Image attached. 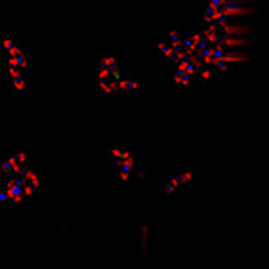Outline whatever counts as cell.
Listing matches in <instances>:
<instances>
[{"label":"cell","instance_id":"obj_1","mask_svg":"<svg viewBox=\"0 0 269 269\" xmlns=\"http://www.w3.org/2000/svg\"><path fill=\"white\" fill-rule=\"evenodd\" d=\"M107 155L115 162L116 166V178L120 183H128L132 176H134V168H135V157L132 151L128 149H116V147H111L107 151Z\"/></svg>","mask_w":269,"mask_h":269},{"label":"cell","instance_id":"obj_2","mask_svg":"<svg viewBox=\"0 0 269 269\" xmlns=\"http://www.w3.org/2000/svg\"><path fill=\"white\" fill-rule=\"evenodd\" d=\"M2 52H4V67H16L21 73L29 71V59L14 38L10 37L2 38Z\"/></svg>","mask_w":269,"mask_h":269},{"label":"cell","instance_id":"obj_3","mask_svg":"<svg viewBox=\"0 0 269 269\" xmlns=\"http://www.w3.org/2000/svg\"><path fill=\"white\" fill-rule=\"evenodd\" d=\"M197 174H199V172H197L195 168H185V170L176 172L174 176H170V178L166 179V183H164V195L170 197V195L179 193L181 189L189 187V185L197 179Z\"/></svg>","mask_w":269,"mask_h":269},{"label":"cell","instance_id":"obj_4","mask_svg":"<svg viewBox=\"0 0 269 269\" xmlns=\"http://www.w3.org/2000/svg\"><path fill=\"white\" fill-rule=\"evenodd\" d=\"M197 77V65L183 58L174 63V75H172V82L178 84V86H189L193 82V78Z\"/></svg>","mask_w":269,"mask_h":269},{"label":"cell","instance_id":"obj_5","mask_svg":"<svg viewBox=\"0 0 269 269\" xmlns=\"http://www.w3.org/2000/svg\"><path fill=\"white\" fill-rule=\"evenodd\" d=\"M27 160H29V155L25 151H18L16 155H12L10 158L2 160L0 170H2L4 176H14V174H18L19 170H23L27 166Z\"/></svg>","mask_w":269,"mask_h":269},{"label":"cell","instance_id":"obj_6","mask_svg":"<svg viewBox=\"0 0 269 269\" xmlns=\"http://www.w3.org/2000/svg\"><path fill=\"white\" fill-rule=\"evenodd\" d=\"M139 88L137 80L130 75H122V78H118V94H126V96H132Z\"/></svg>","mask_w":269,"mask_h":269}]
</instances>
